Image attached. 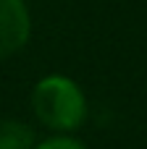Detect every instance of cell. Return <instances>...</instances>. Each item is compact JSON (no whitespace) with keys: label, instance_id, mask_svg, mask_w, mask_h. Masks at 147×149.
Segmentation results:
<instances>
[{"label":"cell","instance_id":"6da1fadb","mask_svg":"<svg viewBox=\"0 0 147 149\" xmlns=\"http://www.w3.org/2000/svg\"><path fill=\"white\" fill-rule=\"evenodd\" d=\"M34 113L55 131H74L87 115V102L71 79L47 76L34 89Z\"/></svg>","mask_w":147,"mask_h":149},{"label":"cell","instance_id":"3957f363","mask_svg":"<svg viewBox=\"0 0 147 149\" xmlns=\"http://www.w3.org/2000/svg\"><path fill=\"white\" fill-rule=\"evenodd\" d=\"M32 144H34L32 128L13 120H0V149H32Z\"/></svg>","mask_w":147,"mask_h":149},{"label":"cell","instance_id":"277c9868","mask_svg":"<svg viewBox=\"0 0 147 149\" xmlns=\"http://www.w3.org/2000/svg\"><path fill=\"white\" fill-rule=\"evenodd\" d=\"M37 149H84V147L79 141H74V139H47Z\"/></svg>","mask_w":147,"mask_h":149},{"label":"cell","instance_id":"7a4b0ae2","mask_svg":"<svg viewBox=\"0 0 147 149\" xmlns=\"http://www.w3.org/2000/svg\"><path fill=\"white\" fill-rule=\"evenodd\" d=\"M29 24L24 0H0V60L26 45Z\"/></svg>","mask_w":147,"mask_h":149}]
</instances>
